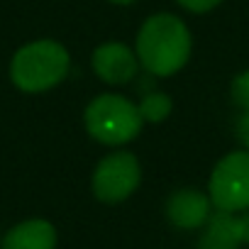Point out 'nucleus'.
Segmentation results:
<instances>
[{
	"instance_id": "nucleus-8",
	"label": "nucleus",
	"mask_w": 249,
	"mask_h": 249,
	"mask_svg": "<svg viewBox=\"0 0 249 249\" xmlns=\"http://www.w3.org/2000/svg\"><path fill=\"white\" fill-rule=\"evenodd\" d=\"M213 215V200L198 188H178L166 200V217L178 230H198Z\"/></svg>"
},
{
	"instance_id": "nucleus-7",
	"label": "nucleus",
	"mask_w": 249,
	"mask_h": 249,
	"mask_svg": "<svg viewBox=\"0 0 249 249\" xmlns=\"http://www.w3.org/2000/svg\"><path fill=\"white\" fill-rule=\"evenodd\" d=\"M90 64H93L95 76L103 83H110V86L130 83L137 76V71H140L137 54L127 44H122V42H105V44H100L93 52Z\"/></svg>"
},
{
	"instance_id": "nucleus-12",
	"label": "nucleus",
	"mask_w": 249,
	"mask_h": 249,
	"mask_svg": "<svg viewBox=\"0 0 249 249\" xmlns=\"http://www.w3.org/2000/svg\"><path fill=\"white\" fill-rule=\"evenodd\" d=\"M176 3L181 5V8H186L188 13H210V10H215L222 0H176Z\"/></svg>"
},
{
	"instance_id": "nucleus-5",
	"label": "nucleus",
	"mask_w": 249,
	"mask_h": 249,
	"mask_svg": "<svg viewBox=\"0 0 249 249\" xmlns=\"http://www.w3.org/2000/svg\"><path fill=\"white\" fill-rule=\"evenodd\" d=\"M142 181V166L130 152H112L103 157L93 171L90 188L100 203L115 205L127 200Z\"/></svg>"
},
{
	"instance_id": "nucleus-13",
	"label": "nucleus",
	"mask_w": 249,
	"mask_h": 249,
	"mask_svg": "<svg viewBox=\"0 0 249 249\" xmlns=\"http://www.w3.org/2000/svg\"><path fill=\"white\" fill-rule=\"evenodd\" d=\"M237 140L242 142V147L249 152V112H242L239 122H237Z\"/></svg>"
},
{
	"instance_id": "nucleus-10",
	"label": "nucleus",
	"mask_w": 249,
	"mask_h": 249,
	"mask_svg": "<svg viewBox=\"0 0 249 249\" xmlns=\"http://www.w3.org/2000/svg\"><path fill=\"white\" fill-rule=\"evenodd\" d=\"M137 107H140V115H142L144 122H161V120L169 117L174 103H171V98L166 93L154 90V93H147Z\"/></svg>"
},
{
	"instance_id": "nucleus-2",
	"label": "nucleus",
	"mask_w": 249,
	"mask_h": 249,
	"mask_svg": "<svg viewBox=\"0 0 249 249\" xmlns=\"http://www.w3.org/2000/svg\"><path fill=\"white\" fill-rule=\"evenodd\" d=\"M71 69V56L64 44L54 39H37L15 52L10 61V78L25 93H44L59 86Z\"/></svg>"
},
{
	"instance_id": "nucleus-9",
	"label": "nucleus",
	"mask_w": 249,
	"mask_h": 249,
	"mask_svg": "<svg viewBox=\"0 0 249 249\" xmlns=\"http://www.w3.org/2000/svg\"><path fill=\"white\" fill-rule=\"evenodd\" d=\"M0 249H56V227L42 217L22 220L5 232Z\"/></svg>"
},
{
	"instance_id": "nucleus-11",
	"label": "nucleus",
	"mask_w": 249,
	"mask_h": 249,
	"mask_svg": "<svg viewBox=\"0 0 249 249\" xmlns=\"http://www.w3.org/2000/svg\"><path fill=\"white\" fill-rule=\"evenodd\" d=\"M230 93H232L234 105H239L242 112H249V69L234 76V81L230 86Z\"/></svg>"
},
{
	"instance_id": "nucleus-1",
	"label": "nucleus",
	"mask_w": 249,
	"mask_h": 249,
	"mask_svg": "<svg viewBox=\"0 0 249 249\" xmlns=\"http://www.w3.org/2000/svg\"><path fill=\"white\" fill-rule=\"evenodd\" d=\"M191 32L186 22L171 13H157L144 20L137 35V59L152 76H174L191 59Z\"/></svg>"
},
{
	"instance_id": "nucleus-3",
	"label": "nucleus",
	"mask_w": 249,
	"mask_h": 249,
	"mask_svg": "<svg viewBox=\"0 0 249 249\" xmlns=\"http://www.w3.org/2000/svg\"><path fill=\"white\" fill-rule=\"evenodd\" d=\"M88 135L107 147H120L132 142L142 132V115L140 107L124 95L117 93H103L93 98L83 115Z\"/></svg>"
},
{
	"instance_id": "nucleus-14",
	"label": "nucleus",
	"mask_w": 249,
	"mask_h": 249,
	"mask_svg": "<svg viewBox=\"0 0 249 249\" xmlns=\"http://www.w3.org/2000/svg\"><path fill=\"white\" fill-rule=\"evenodd\" d=\"M110 3H115V5H132L135 0H110Z\"/></svg>"
},
{
	"instance_id": "nucleus-6",
	"label": "nucleus",
	"mask_w": 249,
	"mask_h": 249,
	"mask_svg": "<svg viewBox=\"0 0 249 249\" xmlns=\"http://www.w3.org/2000/svg\"><path fill=\"white\" fill-rule=\"evenodd\" d=\"M242 244H249V210H215L198 239V249H239Z\"/></svg>"
},
{
	"instance_id": "nucleus-4",
	"label": "nucleus",
	"mask_w": 249,
	"mask_h": 249,
	"mask_svg": "<svg viewBox=\"0 0 249 249\" xmlns=\"http://www.w3.org/2000/svg\"><path fill=\"white\" fill-rule=\"evenodd\" d=\"M208 196L215 210L225 213H244L249 210V152H230L225 154L208 183Z\"/></svg>"
}]
</instances>
